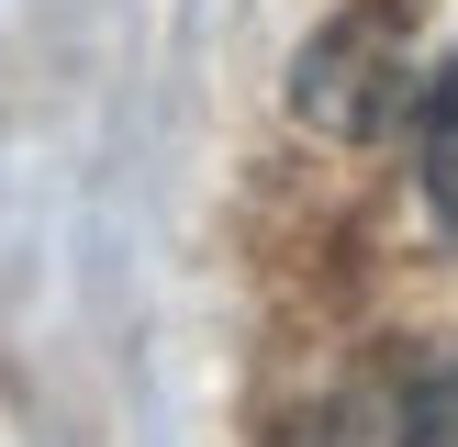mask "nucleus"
<instances>
[{"label": "nucleus", "mask_w": 458, "mask_h": 447, "mask_svg": "<svg viewBox=\"0 0 458 447\" xmlns=\"http://www.w3.org/2000/svg\"><path fill=\"white\" fill-rule=\"evenodd\" d=\"M291 112H302L313 134H380L403 123V56L369 34V22H325V34L291 56Z\"/></svg>", "instance_id": "nucleus-1"}, {"label": "nucleus", "mask_w": 458, "mask_h": 447, "mask_svg": "<svg viewBox=\"0 0 458 447\" xmlns=\"http://www.w3.org/2000/svg\"><path fill=\"white\" fill-rule=\"evenodd\" d=\"M414 190L437 201V224L458 235V56L437 79H414Z\"/></svg>", "instance_id": "nucleus-3"}, {"label": "nucleus", "mask_w": 458, "mask_h": 447, "mask_svg": "<svg viewBox=\"0 0 458 447\" xmlns=\"http://www.w3.org/2000/svg\"><path fill=\"white\" fill-rule=\"evenodd\" d=\"M425 447H458V347L425 358Z\"/></svg>", "instance_id": "nucleus-4"}, {"label": "nucleus", "mask_w": 458, "mask_h": 447, "mask_svg": "<svg viewBox=\"0 0 458 447\" xmlns=\"http://www.w3.org/2000/svg\"><path fill=\"white\" fill-rule=\"evenodd\" d=\"M268 447H425V358H369V369H347Z\"/></svg>", "instance_id": "nucleus-2"}]
</instances>
